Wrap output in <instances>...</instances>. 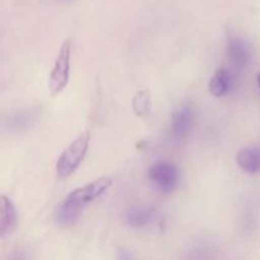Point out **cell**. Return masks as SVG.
<instances>
[{"label":"cell","instance_id":"cell-9","mask_svg":"<svg viewBox=\"0 0 260 260\" xmlns=\"http://www.w3.org/2000/svg\"><path fill=\"white\" fill-rule=\"evenodd\" d=\"M231 85H233V75H231L230 70L221 68L211 78L210 83H208V90L213 96L221 98L230 91Z\"/></svg>","mask_w":260,"mask_h":260},{"label":"cell","instance_id":"cell-4","mask_svg":"<svg viewBox=\"0 0 260 260\" xmlns=\"http://www.w3.org/2000/svg\"><path fill=\"white\" fill-rule=\"evenodd\" d=\"M149 178L162 193H170L179 183V170L173 162L160 160L149 169Z\"/></svg>","mask_w":260,"mask_h":260},{"label":"cell","instance_id":"cell-13","mask_svg":"<svg viewBox=\"0 0 260 260\" xmlns=\"http://www.w3.org/2000/svg\"><path fill=\"white\" fill-rule=\"evenodd\" d=\"M256 81H258V85L260 88V74H258V76H256Z\"/></svg>","mask_w":260,"mask_h":260},{"label":"cell","instance_id":"cell-10","mask_svg":"<svg viewBox=\"0 0 260 260\" xmlns=\"http://www.w3.org/2000/svg\"><path fill=\"white\" fill-rule=\"evenodd\" d=\"M154 217V210L147 206H137V207L131 208L126 213V222L131 228L140 229L150 223V221Z\"/></svg>","mask_w":260,"mask_h":260},{"label":"cell","instance_id":"cell-2","mask_svg":"<svg viewBox=\"0 0 260 260\" xmlns=\"http://www.w3.org/2000/svg\"><path fill=\"white\" fill-rule=\"evenodd\" d=\"M90 142V132L85 129L63 150L56 164V172L60 178H68L75 173L85 157Z\"/></svg>","mask_w":260,"mask_h":260},{"label":"cell","instance_id":"cell-1","mask_svg":"<svg viewBox=\"0 0 260 260\" xmlns=\"http://www.w3.org/2000/svg\"><path fill=\"white\" fill-rule=\"evenodd\" d=\"M113 184L112 178L102 177L88 184L74 189L63 201L62 206L58 210V221L62 225H70L75 222L84 211V208L101 197L111 185Z\"/></svg>","mask_w":260,"mask_h":260},{"label":"cell","instance_id":"cell-12","mask_svg":"<svg viewBox=\"0 0 260 260\" xmlns=\"http://www.w3.org/2000/svg\"><path fill=\"white\" fill-rule=\"evenodd\" d=\"M118 260H132V258L126 253V251L121 250L118 254Z\"/></svg>","mask_w":260,"mask_h":260},{"label":"cell","instance_id":"cell-7","mask_svg":"<svg viewBox=\"0 0 260 260\" xmlns=\"http://www.w3.org/2000/svg\"><path fill=\"white\" fill-rule=\"evenodd\" d=\"M17 210L12 200L7 196L0 197V235L5 236L12 234L17 228Z\"/></svg>","mask_w":260,"mask_h":260},{"label":"cell","instance_id":"cell-11","mask_svg":"<svg viewBox=\"0 0 260 260\" xmlns=\"http://www.w3.org/2000/svg\"><path fill=\"white\" fill-rule=\"evenodd\" d=\"M150 106H151V99H150L149 90H139L135 94L132 99V108L137 117L146 118L150 113Z\"/></svg>","mask_w":260,"mask_h":260},{"label":"cell","instance_id":"cell-3","mask_svg":"<svg viewBox=\"0 0 260 260\" xmlns=\"http://www.w3.org/2000/svg\"><path fill=\"white\" fill-rule=\"evenodd\" d=\"M70 58L71 41L66 40L58 50L57 57L48 78V89L53 95L61 93L68 85L69 79H70Z\"/></svg>","mask_w":260,"mask_h":260},{"label":"cell","instance_id":"cell-6","mask_svg":"<svg viewBox=\"0 0 260 260\" xmlns=\"http://www.w3.org/2000/svg\"><path fill=\"white\" fill-rule=\"evenodd\" d=\"M228 55L235 68L244 69L251 58V47L244 38L236 35H229Z\"/></svg>","mask_w":260,"mask_h":260},{"label":"cell","instance_id":"cell-8","mask_svg":"<svg viewBox=\"0 0 260 260\" xmlns=\"http://www.w3.org/2000/svg\"><path fill=\"white\" fill-rule=\"evenodd\" d=\"M239 168L246 174L255 175L260 173V147H244L236 154Z\"/></svg>","mask_w":260,"mask_h":260},{"label":"cell","instance_id":"cell-5","mask_svg":"<svg viewBox=\"0 0 260 260\" xmlns=\"http://www.w3.org/2000/svg\"><path fill=\"white\" fill-rule=\"evenodd\" d=\"M194 122V108L190 103H182L173 111L170 136L174 141L180 142L187 139Z\"/></svg>","mask_w":260,"mask_h":260}]
</instances>
